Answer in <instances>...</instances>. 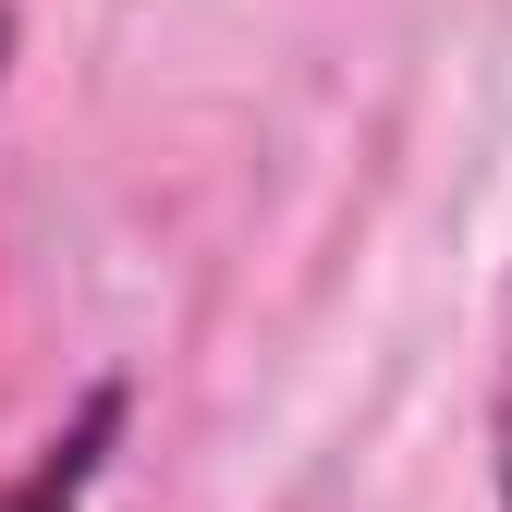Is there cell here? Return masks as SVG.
<instances>
[{"label":"cell","mask_w":512,"mask_h":512,"mask_svg":"<svg viewBox=\"0 0 512 512\" xmlns=\"http://www.w3.org/2000/svg\"><path fill=\"white\" fill-rule=\"evenodd\" d=\"M500 512H512V354H500Z\"/></svg>","instance_id":"obj_2"},{"label":"cell","mask_w":512,"mask_h":512,"mask_svg":"<svg viewBox=\"0 0 512 512\" xmlns=\"http://www.w3.org/2000/svg\"><path fill=\"white\" fill-rule=\"evenodd\" d=\"M13 49H25V25H13V0H0V86H13Z\"/></svg>","instance_id":"obj_3"},{"label":"cell","mask_w":512,"mask_h":512,"mask_svg":"<svg viewBox=\"0 0 512 512\" xmlns=\"http://www.w3.org/2000/svg\"><path fill=\"white\" fill-rule=\"evenodd\" d=\"M122 378H98V391L74 403V427L61 439H37V464L0 488V512H86V488H98V464H110V439H122Z\"/></svg>","instance_id":"obj_1"}]
</instances>
